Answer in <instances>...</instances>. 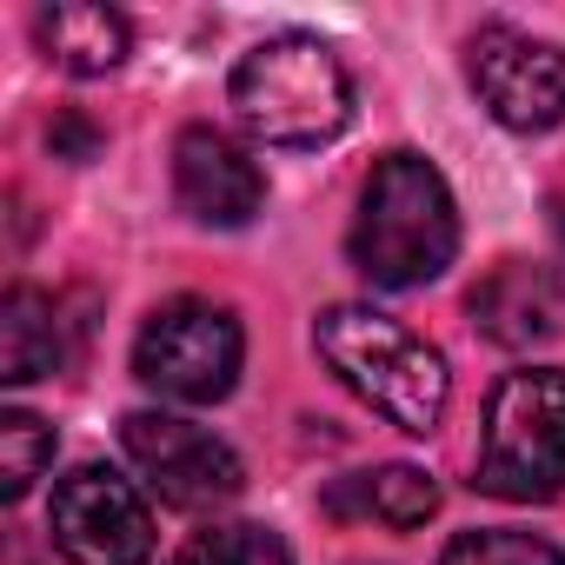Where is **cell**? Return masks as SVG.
Returning <instances> with one entry per match:
<instances>
[{
	"mask_svg": "<svg viewBox=\"0 0 565 565\" xmlns=\"http://www.w3.org/2000/svg\"><path fill=\"white\" fill-rule=\"evenodd\" d=\"M347 253L373 287H393V294L439 279L459 253V206H452L446 173L426 153H406V147L373 160V173L360 186Z\"/></svg>",
	"mask_w": 565,
	"mask_h": 565,
	"instance_id": "cell-1",
	"label": "cell"
},
{
	"mask_svg": "<svg viewBox=\"0 0 565 565\" xmlns=\"http://www.w3.org/2000/svg\"><path fill=\"white\" fill-rule=\"evenodd\" d=\"M313 347L340 373V386L360 393L386 426H399L413 439L439 433L446 399H452V380H446L439 347H426L413 327H399V320L347 300V307H327L313 320Z\"/></svg>",
	"mask_w": 565,
	"mask_h": 565,
	"instance_id": "cell-2",
	"label": "cell"
},
{
	"mask_svg": "<svg viewBox=\"0 0 565 565\" xmlns=\"http://www.w3.org/2000/svg\"><path fill=\"white\" fill-rule=\"evenodd\" d=\"M226 100L266 147H327L353 120V81L320 34H273L239 54Z\"/></svg>",
	"mask_w": 565,
	"mask_h": 565,
	"instance_id": "cell-3",
	"label": "cell"
},
{
	"mask_svg": "<svg viewBox=\"0 0 565 565\" xmlns=\"http://www.w3.org/2000/svg\"><path fill=\"white\" fill-rule=\"evenodd\" d=\"M472 486L512 505H545L565 492V373L558 366H525L492 386Z\"/></svg>",
	"mask_w": 565,
	"mask_h": 565,
	"instance_id": "cell-4",
	"label": "cell"
},
{
	"mask_svg": "<svg viewBox=\"0 0 565 565\" xmlns=\"http://www.w3.org/2000/svg\"><path fill=\"white\" fill-rule=\"evenodd\" d=\"M239 320L213 300H167L147 313L140 340H134V373L167 393V399H186V406H213L233 393L239 380Z\"/></svg>",
	"mask_w": 565,
	"mask_h": 565,
	"instance_id": "cell-5",
	"label": "cell"
},
{
	"mask_svg": "<svg viewBox=\"0 0 565 565\" xmlns=\"http://www.w3.org/2000/svg\"><path fill=\"white\" fill-rule=\"evenodd\" d=\"M47 532L67 565H147L153 552V512L114 466H74L54 486Z\"/></svg>",
	"mask_w": 565,
	"mask_h": 565,
	"instance_id": "cell-6",
	"label": "cell"
},
{
	"mask_svg": "<svg viewBox=\"0 0 565 565\" xmlns=\"http://www.w3.org/2000/svg\"><path fill=\"white\" fill-rule=\"evenodd\" d=\"M479 107L512 134H545L565 120V54L519 28H479L466 47Z\"/></svg>",
	"mask_w": 565,
	"mask_h": 565,
	"instance_id": "cell-7",
	"label": "cell"
},
{
	"mask_svg": "<svg viewBox=\"0 0 565 565\" xmlns=\"http://www.w3.org/2000/svg\"><path fill=\"white\" fill-rule=\"evenodd\" d=\"M120 446H127V459L147 472V486H153L167 505H180V512L226 505V499L246 486L233 446L213 439V433L193 426V419H173V413H127Z\"/></svg>",
	"mask_w": 565,
	"mask_h": 565,
	"instance_id": "cell-8",
	"label": "cell"
},
{
	"mask_svg": "<svg viewBox=\"0 0 565 565\" xmlns=\"http://www.w3.org/2000/svg\"><path fill=\"white\" fill-rule=\"evenodd\" d=\"M173 193L200 226H246L266 206V173L220 127H180V140H173Z\"/></svg>",
	"mask_w": 565,
	"mask_h": 565,
	"instance_id": "cell-9",
	"label": "cell"
},
{
	"mask_svg": "<svg viewBox=\"0 0 565 565\" xmlns=\"http://www.w3.org/2000/svg\"><path fill=\"white\" fill-rule=\"evenodd\" d=\"M466 313H472V327L492 347H532V340L558 333L565 300H558L552 266H539V259H499L479 287L466 294Z\"/></svg>",
	"mask_w": 565,
	"mask_h": 565,
	"instance_id": "cell-10",
	"label": "cell"
},
{
	"mask_svg": "<svg viewBox=\"0 0 565 565\" xmlns=\"http://www.w3.org/2000/svg\"><path fill=\"white\" fill-rule=\"evenodd\" d=\"M47 61H61L67 74H114L127 61V21L100 0H61L34 21Z\"/></svg>",
	"mask_w": 565,
	"mask_h": 565,
	"instance_id": "cell-11",
	"label": "cell"
},
{
	"mask_svg": "<svg viewBox=\"0 0 565 565\" xmlns=\"http://www.w3.org/2000/svg\"><path fill=\"white\" fill-rule=\"evenodd\" d=\"M327 512H340V519H380L393 532H413V525H426L439 512V486L419 466H380V472L340 479L327 492Z\"/></svg>",
	"mask_w": 565,
	"mask_h": 565,
	"instance_id": "cell-12",
	"label": "cell"
},
{
	"mask_svg": "<svg viewBox=\"0 0 565 565\" xmlns=\"http://www.w3.org/2000/svg\"><path fill=\"white\" fill-rule=\"evenodd\" d=\"M61 366V307L41 287H8L0 300V380L28 386Z\"/></svg>",
	"mask_w": 565,
	"mask_h": 565,
	"instance_id": "cell-13",
	"label": "cell"
},
{
	"mask_svg": "<svg viewBox=\"0 0 565 565\" xmlns=\"http://www.w3.org/2000/svg\"><path fill=\"white\" fill-rule=\"evenodd\" d=\"M173 565H294V552H287V539H279V532L239 519V525H206V532H193Z\"/></svg>",
	"mask_w": 565,
	"mask_h": 565,
	"instance_id": "cell-14",
	"label": "cell"
},
{
	"mask_svg": "<svg viewBox=\"0 0 565 565\" xmlns=\"http://www.w3.org/2000/svg\"><path fill=\"white\" fill-rule=\"evenodd\" d=\"M54 459V433L34 413H0V492L28 499V486L47 472Z\"/></svg>",
	"mask_w": 565,
	"mask_h": 565,
	"instance_id": "cell-15",
	"label": "cell"
},
{
	"mask_svg": "<svg viewBox=\"0 0 565 565\" xmlns=\"http://www.w3.org/2000/svg\"><path fill=\"white\" fill-rule=\"evenodd\" d=\"M439 565H565V552L532 532H459Z\"/></svg>",
	"mask_w": 565,
	"mask_h": 565,
	"instance_id": "cell-16",
	"label": "cell"
},
{
	"mask_svg": "<svg viewBox=\"0 0 565 565\" xmlns=\"http://www.w3.org/2000/svg\"><path fill=\"white\" fill-rule=\"evenodd\" d=\"M47 140H54V147H61L67 160H94V147H100V134H94V127H87L81 114H61V120L47 127Z\"/></svg>",
	"mask_w": 565,
	"mask_h": 565,
	"instance_id": "cell-17",
	"label": "cell"
}]
</instances>
